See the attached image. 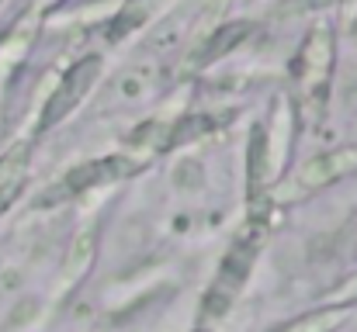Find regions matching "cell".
<instances>
[{"instance_id":"obj_1","label":"cell","mask_w":357,"mask_h":332,"mask_svg":"<svg viewBox=\"0 0 357 332\" xmlns=\"http://www.w3.org/2000/svg\"><path fill=\"white\" fill-rule=\"evenodd\" d=\"M260 246H264V221H253L246 235H239L236 242L226 249V256L219 260V270L202 298V308H198V319L205 329H215L239 301V294L246 291V280L253 274V263L260 256Z\"/></svg>"},{"instance_id":"obj_2","label":"cell","mask_w":357,"mask_h":332,"mask_svg":"<svg viewBox=\"0 0 357 332\" xmlns=\"http://www.w3.org/2000/svg\"><path fill=\"white\" fill-rule=\"evenodd\" d=\"M333 63H337V35L333 24H316L309 28V35L298 45V56L291 63V77H295V94L305 114H319L326 104V90H330V77H333Z\"/></svg>"},{"instance_id":"obj_3","label":"cell","mask_w":357,"mask_h":332,"mask_svg":"<svg viewBox=\"0 0 357 332\" xmlns=\"http://www.w3.org/2000/svg\"><path fill=\"white\" fill-rule=\"evenodd\" d=\"M101 70H105V59H101L98 52L80 56V59L59 77L56 90H52L49 101L42 104V114H38L35 132H49V128H56L59 121H66L73 111L84 104V97L94 90V84L101 80Z\"/></svg>"},{"instance_id":"obj_4","label":"cell","mask_w":357,"mask_h":332,"mask_svg":"<svg viewBox=\"0 0 357 332\" xmlns=\"http://www.w3.org/2000/svg\"><path fill=\"white\" fill-rule=\"evenodd\" d=\"M354 170H357V142L354 145H340V149H330V152H319V156L305 159L295 173H288V177L274 187V198L291 201V198L316 194V191L337 184L340 177H347V173H354Z\"/></svg>"},{"instance_id":"obj_5","label":"cell","mask_w":357,"mask_h":332,"mask_svg":"<svg viewBox=\"0 0 357 332\" xmlns=\"http://www.w3.org/2000/svg\"><path fill=\"white\" fill-rule=\"evenodd\" d=\"M142 163L132 159V156H105V159H87V163H77L45 198V205H59V201H70L77 194H87L94 187H108V184H119L125 177L139 173Z\"/></svg>"},{"instance_id":"obj_6","label":"cell","mask_w":357,"mask_h":332,"mask_svg":"<svg viewBox=\"0 0 357 332\" xmlns=\"http://www.w3.org/2000/svg\"><path fill=\"white\" fill-rule=\"evenodd\" d=\"M246 201L250 208L257 212L264 205L267 194V184L274 180V170H271V149H267V125H253L250 132V149H246Z\"/></svg>"},{"instance_id":"obj_7","label":"cell","mask_w":357,"mask_h":332,"mask_svg":"<svg viewBox=\"0 0 357 332\" xmlns=\"http://www.w3.org/2000/svg\"><path fill=\"white\" fill-rule=\"evenodd\" d=\"M28 159H31V145L28 142H14L3 156H0V215L14 205V198L21 194L24 180H28Z\"/></svg>"},{"instance_id":"obj_8","label":"cell","mask_w":357,"mask_h":332,"mask_svg":"<svg viewBox=\"0 0 357 332\" xmlns=\"http://www.w3.org/2000/svg\"><path fill=\"white\" fill-rule=\"evenodd\" d=\"M250 21H236V24H222V28H215L212 31V38L198 49V56H195V66H208V63H215V59H222L226 52H233L239 42L250 35Z\"/></svg>"},{"instance_id":"obj_9","label":"cell","mask_w":357,"mask_h":332,"mask_svg":"<svg viewBox=\"0 0 357 332\" xmlns=\"http://www.w3.org/2000/svg\"><path fill=\"white\" fill-rule=\"evenodd\" d=\"M347 315H351V305H330L326 301L323 308L305 312L302 319H295V322H288V326H281L274 332H337L347 322Z\"/></svg>"},{"instance_id":"obj_10","label":"cell","mask_w":357,"mask_h":332,"mask_svg":"<svg viewBox=\"0 0 357 332\" xmlns=\"http://www.w3.org/2000/svg\"><path fill=\"white\" fill-rule=\"evenodd\" d=\"M215 118L212 114H184L177 125H170V128H163V149H177V145H184V142H198V139H205L208 132H215Z\"/></svg>"},{"instance_id":"obj_11","label":"cell","mask_w":357,"mask_h":332,"mask_svg":"<svg viewBox=\"0 0 357 332\" xmlns=\"http://www.w3.org/2000/svg\"><path fill=\"white\" fill-rule=\"evenodd\" d=\"M94 242H98V232H94V228H87V232L73 242V253H70V260H66V267H63V287H70V284L80 280V274H84L87 263L94 260Z\"/></svg>"},{"instance_id":"obj_12","label":"cell","mask_w":357,"mask_h":332,"mask_svg":"<svg viewBox=\"0 0 357 332\" xmlns=\"http://www.w3.org/2000/svg\"><path fill=\"white\" fill-rule=\"evenodd\" d=\"M354 301H357V274L347 277V280L330 294V305H354Z\"/></svg>"},{"instance_id":"obj_13","label":"cell","mask_w":357,"mask_h":332,"mask_svg":"<svg viewBox=\"0 0 357 332\" xmlns=\"http://www.w3.org/2000/svg\"><path fill=\"white\" fill-rule=\"evenodd\" d=\"M56 3H63V0H35L38 10H49V7H56Z\"/></svg>"},{"instance_id":"obj_14","label":"cell","mask_w":357,"mask_h":332,"mask_svg":"<svg viewBox=\"0 0 357 332\" xmlns=\"http://www.w3.org/2000/svg\"><path fill=\"white\" fill-rule=\"evenodd\" d=\"M195 332H212V329H205V326H198V329H195Z\"/></svg>"},{"instance_id":"obj_15","label":"cell","mask_w":357,"mask_h":332,"mask_svg":"<svg viewBox=\"0 0 357 332\" xmlns=\"http://www.w3.org/2000/svg\"><path fill=\"white\" fill-rule=\"evenodd\" d=\"M0 3H3V0H0Z\"/></svg>"}]
</instances>
